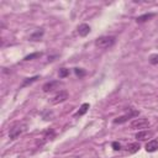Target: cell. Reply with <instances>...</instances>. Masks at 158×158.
Masks as SVG:
<instances>
[{"label":"cell","mask_w":158,"mask_h":158,"mask_svg":"<svg viewBox=\"0 0 158 158\" xmlns=\"http://www.w3.org/2000/svg\"><path fill=\"white\" fill-rule=\"evenodd\" d=\"M149 137H152V132L151 131H140L136 135V138L140 140V141H144V140H147Z\"/></svg>","instance_id":"obj_9"},{"label":"cell","mask_w":158,"mask_h":158,"mask_svg":"<svg viewBox=\"0 0 158 158\" xmlns=\"http://www.w3.org/2000/svg\"><path fill=\"white\" fill-rule=\"evenodd\" d=\"M157 149H158V140H151L146 143L147 152H156Z\"/></svg>","instance_id":"obj_6"},{"label":"cell","mask_w":158,"mask_h":158,"mask_svg":"<svg viewBox=\"0 0 158 158\" xmlns=\"http://www.w3.org/2000/svg\"><path fill=\"white\" fill-rule=\"evenodd\" d=\"M25 130H26V125H20V124L14 125V126L10 128V131H9V137H10L11 140H16Z\"/></svg>","instance_id":"obj_2"},{"label":"cell","mask_w":158,"mask_h":158,"mask_svg":"<svg viewBox=\"0 0 158 158\" xmlns=\"http://www.w3.org/2000/svg\"><path fill=\"white\" fill-rule=\"evenodd\" d=\"M67 75H69V69H67V68L59 69V78H65Z\"/></svg>","instance_id":"obj_17"},{"label":"cell","mask_w":158,"mask_h":158,"mask_svg":"<svg viewBox=\"0 0 158 158\" xmlns=\"http://www.w3.org/2000/svg\"><path fill=\"white\" fill-rule=\"evenodd\" d=\"M149 63L151 64H158V54H152L149 57Z\"/></svg>","instance_id":"obj_18"},{"label":"cell","mask_w":158,"mask_h":158,"mask_svg":"<svg viewBox=\"0 0 158 158\" xmlns=\"http://www.w3.org/2000/svg\"><path fill=\"white\" fill-rule=\"evenodd\" d=\"M136 115H138V113L131 110V114H127V115H124V116H120V117L115 119V120H114V124H124V122H126L128 119H131L132 116H136Z\"/></svg>","instance_id":"obj_5"},{"label":"cell","mask_w":158,"mask_h":158,"mask_svg":"<svg viewBox=\"0 0 158 158\" xmlns=\"http://www.w3.org/2000/svg\"><path fill=\"white\" fill-rule=\"evenodd\" d=\"M42 35H43V31L41 30V31H37V32H35L30 38L32 40V41H38L41 37H42Z\"/></svg>","instance_id":"obj_15"},{"label":"cell","mask_w":158,"mask_h":158,"mask_svg":"<svg viewBox=\"0 0 158 158\" xmlns=\"http://www.w3.org/2000/svg\"><path fill=\"white\" fill-rule=\"evenodd\" d=\"M74 73H75V75L79 77V78H83V77L85 75V70L82 69V68H75V69H74Z\"/></svg>","instance_id":"obj_16"},{"label":"cell","mask_w":158,"mask_h":158,"mask_svg":"<svg viewBox=\"0 0 158 158\" xmlns=\"http://www.w3.org/2000/svg\"><path fill=\"white\" fill-rule=\"evenodd\" d=\"M68 99V93L65 90H61L59 93H57L53 98H52V103L53 104H59V103H63Z\"/></svg>","instance_id":"obj_4"},{"label":"cell","mask_w":158,"mask_h":158,"mask_svg":"<svg viewBox=\"0 0 158 158\" xmlns=\"http://www.w3.org/2000/svg\"><path fill=\"white\" fill-rule=\"evenodd\" d=\"M88 109H89V104H88V103L83 104V105L81 106V109H79V110L75 113V115H74V116H75V117H78V116H83V115L88 111Z\"/></svg>","instance_id":"obj_11"},{"label":"cell","mask_w":158,"mask_h":158,"mask_svg":"<svg viewBox=\"0 0 158 158\" xmlns=\"http://www.w3.org/2000/svg\"><path fill=\"white\" fill-rule=\"evenodd\" d=\"M140 143H137V142H133V143H130L128 146H127V152L128 153H136V152H138L140 151Z\"/></svg>","instance_id":"obj_10"},{"label":"cell","mask_w":158,"mask_h":158,"mask_svg":"<svg viewBox=\"0 0 158 158\" xmlns=\"http://www.w3.org/2000/svg\"><path fill=\"white\" fill-rule=\"evenodd\" d=\"M41 56H42L41 52H36V53H32V54L26 56V57H25V61H32V59H35V58H40Z\"/></svg>","instance_id":"obj_13"},{"label":"cell","mask_w":158,"mask_h":158,"mask_svg":"<svg viewBox=\"0 0 158 158\" xmlns=\"http://www.w3.org/2000/svg\"><path fill=\"white\" fill-rule=\"evenodd\" d=\"M115 43V37L114 36H103L97 38L95 46L99 48H109Z\"/></svg>","instance_id":"obj_1"},{"label":"cell","mask_w":158,"mask_h":158,"mask_svg":"<svg viewBox=\"0 0 158 158\" xmlns=\"http://www.w3.org/2000/svg\"><path fill=\"white\" fill-rule=\"evenodd\" d=\"M113 148H114L115 151H120V149H121V144H120L119 142H113Z\"/></svg>","instance_id":"obj_19"},{"label":"cell","mask_w":158,"mask_h":158,"mask_svg":"<svg viewBox=\"0 0 158 158\" xmlns=\"http://www.w3.org/2000/svg\"><path fill=\"white\" fill-rule=\"evenodd\" d=\"M59 85V82H49V83H46L45 85H43V92L45 93H48V92H52L54 88H57Z\"/></svg>","instance_id":"obj_8"},{"label":"cell","mask_w":158,"mask_h":158,"mask_svg":"<svg viewBox=\"0 0 158 158\" xmlns=\"http://www.w3.org/2000/svg\"><path fill=\"white\" fill-rule=\"evenodd\" d=\"M37 79H38V75H36V77H32V78H27L26 81L22 83V87H26V85H29V84H31V83L36 82Z\"/></svg>","instance_id":"obj_14"},{"label":"cell","mask_w":158,"mask_h":158,"mask_svg":"<svg viewBox=\"0 0 158 158\" xmlns=\"http://www.w3.org/2000/svg\"><path fill=\"white\" fill-rule=\"evenodd\" d=\"M153 16H154V14H144V15H142V16H138V18L136 19V21H137L138 24H142V22L148 21V20L152 19Z\"/></svg>","instance_id":"obj_12"},{"label":"cell","mask_w":158,"mask_h":158,"mask_svg":"<svg viewBox=\"0 0 158 158\" xmlns=\"http://www.w3.org/2000/svg\"><path fill=\"white\" fill-rule=\"evenodd\" d=\"M149 126V121L144 117L142 119H135L132 122H131V128L133 130H138V128H146Z\"/></svg>","instance_id":"obj_3"},{"label":"cell","mask_w":158,"mask_h":158,"mask_svg":"<svg viewBox=\"0 0 158 158\" xmlns=\"http://www.w3.org/2000/svg\"><path fill=\"white\" fill-rule=\"evenodd\" d=\"M90 32V26L87 25V24H82V25H79L78 27V34L81 35L82 37H85L87 35H89Z\"/></svg>","instance_id":"obj_7"}]
</instances>
